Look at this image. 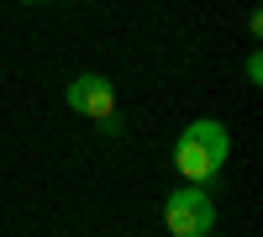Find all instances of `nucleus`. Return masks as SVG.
I'll list each match as a JSON object with an SVG mask.
<instances>
[{"label": "nucleus", "mask_w": 263, "mask_h": 237, "mask_svg": "<svg viewBox=\"0 0 263 237\" xmlns=\"http://www.w3.org/2000/svg\"><path fill=\"white\" fill-rule=\"evenodd\" d=\"M227 158H232V132H227V121H216V116L190 121L179 132V142H174V169L184 174V185H211Z\"/></svg>", "instance_id": "1"}, {"label": "nucleus", "mask_w": 263, "mask_h": 237, "mask_svg": "<svg viewBox=\"0 0 263 237\" xmlns=\"http://www.w3.org/2000/svg\"><path fill=\"white\" fill-rule=\"evenodd\" d=\"M163 227L174 237H211L216 227V200L205 185H179L174 195L163 200Z\"/></svg>", "instance_id": "2"}, {"label": "nucleus", "mask_w": 263, "mask_h": 237, "mask_svg": "<svg viewBox=\"0 0 263 237\" xmlns=\"http://www.w3.org/2000/svg\"><path fill=\"white\" fill-rule=\"evenodd\" d=\"M63 105L69 111H79V116H111L116 111V90H111V79L105 74H74L69 79V90H63Z\"/></svg>", "instance_id": "3"}, {"label": "nucleus", "mask_w": 263, "mask_h": 237, "mask_svg": "<svg viewBox=\"0 0 263 237\" xmlns=\"http://www.w3.org/2000/svg\"><path fill=\"white\" fill-rule=\"evenodd\" d=\"M21 6H42V0H21Z\"/></svg>", "instance_id": "4"}]
</instances>
